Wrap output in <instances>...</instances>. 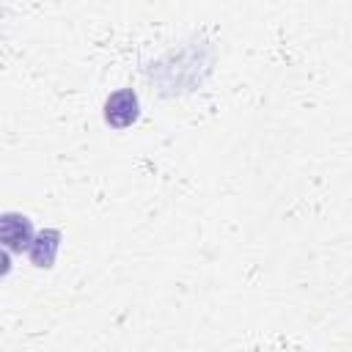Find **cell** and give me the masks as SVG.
<instances>
[{
	"mask_svg": "<svg viewBox=\"0 0 352 352\" xmlns=\"http://www.w3.org/2000/svg\"><path fill=\"white\" fill-rule=\"evenodd\" d=\"M104 121L116 129H124L138 121V94L132 88H121L104 102Z\"/></svg>",
	"mask_w": 352,
	"mask_h": 352,
	"instance_id": "1",
	"label": "cell"
},
{
	"mask_svg": "<svg viewBox=\"0 0 352 352\" xmlns=\"http://www.w3.org/2000/svg\"><path fill=\"white\" fill-rule=\"evenodd\" d=\"M30 234H33V228H30V220L25 214H14V212L3 214L0 236H3V245L8 250H25V248H30L33 245Z\"/></svg>",
	"mask_w": 352,
	"mask_h": 352,
	"instance_id": "2",
	"label": "cell"
},
{
	"mask_svg": "<svg viewBox=\"0 0 352 352\" xmlns=\"http://www.w3.org/2000/svg\"><path fill=\"white\" fill-rule=\"evenodd\" d=\"M58 242H60V234L58 231H41L38 239L28 248L30 250V258L36 267H52L55 261V250H58Z\"/></svg>",
	"mask_w": 352,
	"mask_h": 352,
	"instance_id": "3",
	"label": "cell"
}]
</instances>
